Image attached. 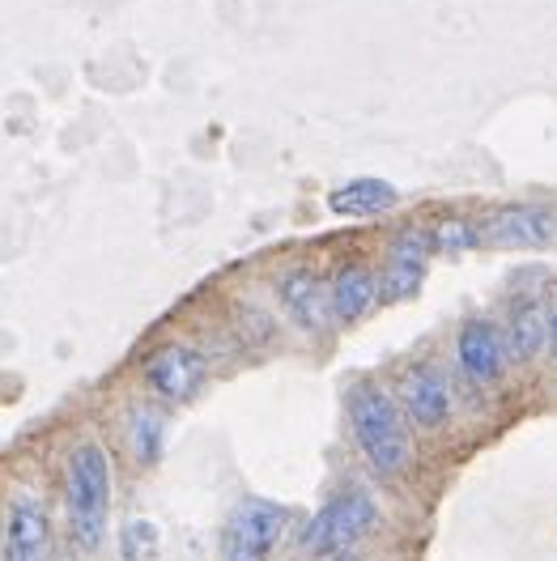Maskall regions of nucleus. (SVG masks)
<instances>
[{"mask_svg":"<svg viewBox=\"0 0 557 561\" xmlns=\"http://www.w3.org/2000/svg\"><path fill=\"white\" fill-rule=\"evenodd\" d=\"M65 506H69L72 545L81 553H99L106 536V506H111V459L99 443H81L69 456Z\"/></svg>","mask_w":557,"mask_h":561,"instance_id":"obj_1","label":"nucleus"},{"mask_svg":"<svg viewBox=\"0 0 557 561\" xmlns=\"http://www.w3.org/2000/svg\"><path fill=\"white\" fill-rule=\"evenodd\" d=\"M345 400L353 438H357L362 456L371 459V468L384 477L400 472L409 463V434H405V421L396 413V400L375 383H353Z\"/></svg>","mask_w":557,"mask_h":561,"instance_id":"obj_2","label":"nucleus"},{"mask_svg":"<svg viewBox=\"0 0 557 561\" xmlns=\"http://www.w3.org/2000/svg\"><path fill=\"white\" fill-rule=\"evenodd\" d=\"M379 519V506L375 497L362 490L337 493L332 502H323L315 511V519L303 531V549L315 558H341L349 545H357Z\"/></svg>","mask_w":557,"mask_h":561,"instance_id":"obj_3","label":"nucleus"},{"mask_svg":"<svg viewBox=\"0 0 557 561\" xmlns=\"http://www.w3.org/2000/svg\"><path fill=\"white\" fill-rule=\"evenodd\" d=\"M289 524V511L269 497H243L221 527V558L226 561H269L277 549L281 531Z\"/></svg>","mask_w":557,"mask_h":561,"instance_id":"obj_4","label":"nucleus"},{"mask_svg":"<svg viewBox=\"0 0 557 561\" xmlns=\"http://www.w3.org/2000/svg\"><path fill=\"white\" fill-rule=\"evenodd\" d=\"M554 243V217L536 205H502L481 221V247L493 251H536Z\"/></svg>","mask_w":557,"mask_h":561,"instance_id":"obj_5","label":"nucleus"},{"mask_svg":"<svg viewBox=\"0 0 557 561\" xmlns=\"http://www.w3.org/2000/svg\"><path fill=\"white\" fill-rule=\"evenodd\" d=\"M430 251H434L430 230H405V234L391 243L384 280H379L384 302H409V298H418L421 280H425V260H430Z\"/></svg>","mask_w":557,"mask_h":561,"instance_id":"obj_6","label":"nucleus"},{"mask_svg":"<svg viewBox=\"0 0 557 561\" xmlns=\"http://www.w3.org/2000/svg\"><path fill=\"white\" fill-rule=\"evenodd\" d=\"M145 379L167 400H192L209 379V366H205L201 353L187 350V345H162L145 362Z\"/></svg>","mask_w":557,"mask_h":561,"instance_id":"obj_7","label":"nucleus"},{"mask_svg":"<svg viewBox=\"0 0 557 561\" xmlns=\"http://www.w3.org/2000/svg\"><path fill=\"white\" fill-rule=\"evenodd\" d=\"M277 294H281L285 316L294 319L303 332H323L328 319H337L332 316V285H323V280L315 277V273H307V268L285 273Z\"/></svg>","mask_w":557,"mask_h":561,"instance_id":"obj_8","label":"nucleus"},{"mask_svg":"<svg viewBox=\"0 0 557 561\" xmlns=\"http://www.w3.org/2000/svg\"><path fill=\"white\" fill-rule=\"evenodd\" d=\"M400 404L413 425L421 430H434L443 425L447 413H452V387L443 379V370L434 366H413L405 379H400Z\"/></svg>","mask_w":557,"mask_h":561,"instance_id":"obj_9","label":"nucleus"},{"mask_svg":"<svg viewBox=\"0 0 557 561\" xmlns=\"http://www.w3.org/2000/svg\"><path fill=\"white\" fill-rule=\"evenodd\" d=\"M47 511L35 497H13L9 506V527H4V561H43L47 558Z\"/></svg>","mask_w":557,"mask_h":561,"instance_id":"obj_10","label":"nucleus"},{"mask_svg":"<svg viewBox=\"0 0 557 561\" xmlns=\"http://www.w3.org/2000/svg\"><path fill=\"white\" fill-rule=\"evenodd\" d=\"M375 298H379V280L362 264H349L332 277V316L341 323H357L375 307Z\"/></svg>","mask_w":557,"mask_h":561,"instance_id":"obj_11","label":"nucleus"},{"mask_svg":"<svg viewBox=\"0 0 557 561\" xmlns=\"http://www.w3.org/2000/svg\"><path fill=\"white\" fill-rule=\"evenodd\" d=\"M459 366L477 379V383H493L502 375V341L489 323H468L459 332Z\"/></svg>","mask_w":557,"mask_h":561,"instance_id":"obj_12","label":"nucleus"},{"mask_svg":"<svg viewBox=\"0 0 557 561\" xmlns=\"http://www.w3.org/2000/svg\"><path fill=\"white\" fill-rule=\"evenodd\" d=\"M396 205V187L384 179H349L328 196V209L337 217H375Z\"/></svg>","mask_w":557,"mask_h":561,"instance_id":"obj_13","label":"nucleus"},{"mask_svg":"<svg viewBox=\"0 0 557 561\" xmlns=\"http://www.w3.org/2000/svg\"><path fill=\"white\" fill-rule=\"evenodd\" d=\"M549 345V316L536 302H523L511 316V350L515 357H536Z\"/></svg>","mask_w":557,"mask_h":561,"instance_id":"obj_14","label":"nucleus"},{"mask_svg":"<svg viewBox=\"0 0 557 561\" xmlns=\"http://www.w3.org/2000/svg\"><path fill=\"white\" fill-rule=\"evenodd\" d=\"M158 545H162V536L149 519H128L120 527V558L124 561H154Z\"/></svg>","mask_w":557,"mask_h":561,"instance_id":"obj_15","label":"nucleus"},{"mask_svg":"<svg viewBox=\"0 0 557 561\" xmlns=\"http://www.w3.org/2000/svg\"><path fill=\"white\" fill-rule=\"evenodd\" d=\"M434 251H447V255H464L473 247H481V226H468V221H443L430 230Z\"/></svg>","mask_w":557,"mask_h":561,"instance_id":"obj_16","label":"nucleus"},{"mask_svg":"<svg viewBox=\"0 0 557 561\" xmlns=\"http://www.w3.org/2000/svg\"><path fill=\"white\" fill-rule=\"evenodd\" d=\"M158 447H162V421H158V413L137 409V413H133V456H137L140 463H154V459H158Z\"/></svg>","mask_w":557,"mask_h":561,"instance_id":"obj_17","label":"nucleus"},{"mask_svg":"<svg viewBox=\"0 0 557 561\" xmlns=\"http://www.w3.org/2000/svg\"><path fill=\"white\" fill-rule=\"evenodd\" d=\"M549 345H554V353H557V311H554V319H549Z\"/></svg>","mask_w":557,"mask_h":561,"instance_id":"obj_18","label":"nucleus"},{"mask_svg":"<svg viewBox=\"0 0 557 561\" xmlns=\"http://www.w3.org/2000/svg\"><path fill=\"white\" fill-rule=\"evenodd\" d=\"M328 561H349V558H328Z\"/></svg>","mask_w":557,"mask_h":561,"instance_id":"obj_19","label":"nucleus"}]
</instances>
